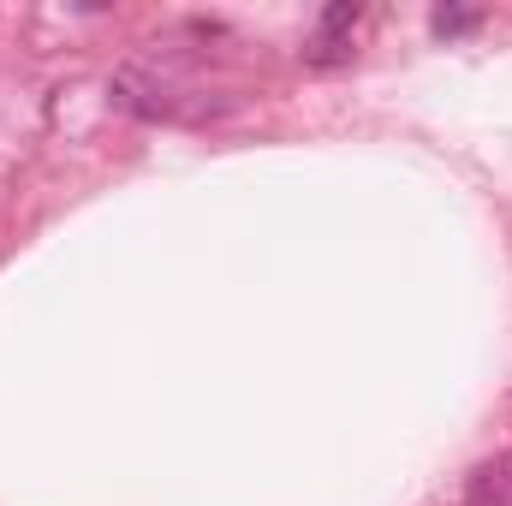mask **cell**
<instances>
[{
  "label": "cell",
  "mask_w": 512,
  "mask_h": 506,
  "mask_svg": "<svg viewBox=\"0 0 512 506\" xmlns=\"http://www.w3.org/2000/svg\"><path fill=\"white\" fill-rule=\"evenodd\" d=\"M465 506H512V453H501V459H489V465L471 471Z\"/></svg>",
  "instance_id": "cell-1"
},
{
  "label": "cell",
  "mask_w": 512,
  "mask_h": 506,
  "mask_svg": "<svg viewBox=\"0 0 512 506\" xmlns=\"http://www.w3.org/2000/svg\"><path fill=\"white\" fill-rule=\"evenodd\" d=\"M346 60H352V36L316 30V36L304 42V66H316V72H334V66H346Z\"/></svg>",
  "instance_id": "cell-2"
},
{
  "label": "cell",
  "mask_w": 512,
  "mask_h": 506,
  "mask_svg": "<svg viewBox=\"0 0 512 506\" xmlns=\"http://www.w3.org/2000/svg\"><path fill=\"white\" fill-rule=\"evenodd\" d=\"M471 24H477V12H465V6H435L429 12V30L435 36H465Z\"/></svg>",
  "instance_id": "cell-3"
},
{
  "label": "cell",
  "mask_w": 512,
  "mask_h": 506,
  "mask_svg": "<svg viewBox=\"0 0 512 506\" xmlns=\"http://www.w3.org/2000/svg\"><path fill=\"white\" fill-rule=\"evenodd\" d=\"M358 18H364V6H358V0H340V6H328V12H322V24H316V30H328V36H352V24H358Z\"/></svg>",
  "instance_id": "cell-4"
}]
</instances>
